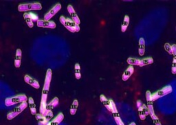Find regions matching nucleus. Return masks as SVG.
Listing matches in <instances>:
<instances>
[{"instance_id":"f257e3e1","label":"nucleus","mask_w":176,"mask_h":125,"mask_svg":"<svg viewBox=\"0 0 176 125\" xmlns=\"http://www.w3.org/2000/svg\"><path fill=\"white\" fill-rule=\"evenodd\" d=\"M52 71L51 70V69H48V70H47L46 75H45L44 88H43L42 91V101L43 102H47V93H48L49 89H50V85L51 83V80H52Z\"/></svg>"},{"instance_id":"f03ea898","label":"nucleus","mask_w":176,"mask_h":125,"mask_svg":"<svg viewBox=\"0 0 176 125\" xmlns=\"http://www.w3.org/2000/svg\"><path fill=\"white\" fill-rule=\"evenodd\" d=\"M59 20H60V22L61 23V24H63L66 28V29L68 30L70 32H72V33L78 32L80 31L79 26L76 24L71 19L65 18L63 16H61Z\"/></svg>"},{"instance_id":"7ed1b4c3","label":"nucleus","mask_w":176,"mask_h":125,"mask_svg":"<svg viewBox=\"0 0 176 125\" xmlns=\"http://www.w3.org/2000/svg\"><path fill=\"white\" fill-rule=\"evenodd\" d=\"M28 100V98H27L26 95H17V96L11 97V98H6L5 100V105L7 107H11L15 104H18V103H22L24 102H26Z\"/></svg>"},{"instance_id":"20e7f679","label":"nucleus","mask_w":176,"mask_h":125,"mask_svg":"<svg viewBox=\"0 0 176 125\" xmlns=\"http://www.w3.org/2000/svg\"><path fill=\"white\" fill-rule=\"evenodd\" d=\"M42 9V6L40 3H30V4H20L18 6L19 12H27L29 11H39Z\"/></svg>"},{"instance_id":"39448f33","label":"nucleus","mask_w":176,"mask_h":125,"mask_svg":"<svg viewBox=\"0 0 176 125\" xmlns=\"http://www.w3.org/2000/svg\"><path fill=\"white\" fill-rule=\"evenodd\" d=\"M27 107H28L27 102H24V103H22L20 105H19V106H18L17 107H16L15 109L13 111H11V112L8 113L7 119L9 120H13V118L17 117L19 113H21V112H22V111H24L25 109L27 108Z\"/></svg>"},{"instance_id":"423d86ee","label":"nucleus","mask_w":176,"mask_h":125,"mask_svg":"<svg viewBox=\"0 0 176 125\" xmlns=\"http://www.w3.org/2000/svg\"><path fill=\"white\" fill-rule=\"evenodd\" d=\"M173 89L171 86H167L165 88H162V89L159 90V91H156V93H152L151 97H152V100L153 101H155V100H158V98H161V97H163L166 95L169 94V93H171Z\"/></svg>"},{"instance_id":"0eeeda50","label":"nucleus","mask_w":176,"mask_h":125,"mask_svg":"<svg viewBox=\"0 0 176 125\" xmlns=\"http://www.w3.org/2000/svg\"><path fill=\"white\" fill-rule=\"evenodd\" d=\"M152 93H151L149 91H147L146 92V99H147V107L149 109V116H152L154 115H155V112H154V101L152 100V97H151Z\"/></svg>"},{"instance_id":"6e6552de","label":"nucleus","mask_w":176,"mask_h":125,"mask_svg":"<svg viewBox=\"0 0 176 125\" xmlns=\"http://www.w3.org/2000/svg\"><path fill=\"white\" fill-rule=\"evenodd\" d=\"M61 9V5L60 4H56L52 9L49 11L48 13H46L44 16V20L45 21H50L54 16L57 14V13L59 12L60 10Z\"/></svg>"},{"instance_id":"1a4fd4ad","label":"nucleus","mask_w":176,"mask_h":125,"mask_svg":"<svg viewBox=\"0 0 176 125\" xmlns=\"http://www.w3.org/2000/svg\"><path fill=\"white\" fill-rule=\"evenodd\" d=\"M37 26L39 28H45L55 29L56 28V24L52 21H45L39 19L37 22Z\"/></svg>"},{"instance_id":"9d476101","label":"nucleus","mask_w":176,"mask_h":125,"mask_svg":"<svg viewBox=\"0 0 176 125\" xmlns=\"http://www.w3.org/2000/svg\"><path fill=\"white\" fill-rule=\"evenodd\" d=\"M67 11H68L69 14H70V16H71L72 20L76 24L79 26V24H80V19H79V17H78V16L77 15L76 13L75 10L73 8V6H72V5H69V6H67Z\"/></svg>"},{"instance_id":"9b49d317","label":"nucleus","mask_w":176,"mask_h":125,"mask_svg":"<svg viewBox=\"0 0 176 125\" xmlns=\"http://www.w3.org/2000/svg\"><path fill=\"white\" fill-rule=\"evenodd\" d=\"M24 80L26 83H28V85L32 86V88L34 89H39L40 88V85H39V83L35 79H34L33 78H32L31 76H30L29 75L26 74L24 76Z\"/></svg>"},{"instance_id":"f8f14e48","label":"nucleus","mask_w":176,"mask_h":125,"mask_svg":"<svg viewBox=\"0 0 176 125\" xmlns=\"http://www.w3.org/2000/svg\"><path fill=\"white\" fill-rule=\"evenodd\" d=\"M134 68L132 65H130V66L128 67V68L124 72L123 76H122V79H123V81H127L130 78V76L134 74Z\"/></svg>"},{"instance_id":"ddd939ff","label":"nucleus","mask_w":176,"mask_h":125,"mask_svg":"<svg viewBox=\"0 0 176 125\" xmlns=\"http://www.w3.org/2000/svg\"><path fill=\"white\" fill-rule=\"evenodd\" d=\"M63 119L64 115L62 113H60L54 118V120H52V121L49 122V123L47 125H59L63 120Z\"/></svg>"},{"instance_id":"4468645a","label":"nucleus","mask_w":176,"mask_h":125,"mask_svg":"<svg viewBox=\"0 0 176 125\" xmlns=\"http://www.w3.org/2000/svg\"><path fill=\"white\" fill-rule=\"evenodd\" d=\"M21 57H22V52L20 49H17L16 51V56L15 60V66L17 68H19L21 66Z\"/></svg>"},{"instance_id":"2eb2a0df","label":"nucleus","mask_w":176,"mask_h":125,"mask_svg":"<svg viewBox=\"0 0 176 125\" xmlns=\"http://www.w3.org/2000/svg\"><path fill=\"white\" fill-rule=\"evenodd\" d=\"M100 100H101V103H103V105L106 107L107 109L109 111H110V112H111L110 100H108L104 95H101V96H100Z\"/></svg>"},{"instance_id":"dca6fc26","label":"nucleus","mask_w":176,"mask_h":125,"mask_svg":"<svg viewBox=\"0 0 176 125\" xmlns=\"http://www.w3.org/2000/svg\"><path fill=\"white\" fill-rule=\"evenodd\" d=\"M36 119L38 120V124H39V125H47L49 123L48 120H47L45 116L40 114V113L36 114Z\"/></svg>"},{"instance_id":"f3484780","label":"nucleus","mask_w":176,"mask_h":125,"mask_svg":"<svg viewBox=\"0 0 176 125\" xmlns=\"http://www.w3.org/2000/svg\"><path fill=\"white\" fill-rule=\"evenodd\" d=\"M145 52V41H144V38H140L139 39V54L142 56L144 54Z\"/></svg>"},{"instance_id":"a211bd4d","label":"nucleus","mask_w":176,"mask_h":125,"mask_svg":"<svg viewBox=\"0 0 176 125\" xmlns=\"http://www.w3.org/2000/svg\"><path fill=\"white\" fill-rule=\"evenodd\" d=\"M59 98L57 97H55L52 101L50 102L49 104L47 105V110H50V111H52V109H53L54 108H55L56 107H57L59 105Z\"/></svg>"},{"instance_id":"6ab92c4d","label":"nucleus","mask_w":176,"mask_h":125,"mask_svg":"<svg viewBox=\"0 0 176 125\" xmlns=\"http://www.w3.org/2000/svg\"><path fill=\"white\" fill-rule=\"evenodd\" d=\"M153 63H154V59H153V58H151V57H147V58H144L143 59H141V60L140 61L139 66L140 67L145 66V65L152 64Z\"/></svg>"},{"instance_id":"aec40b11","label":"nucleus","mask_w":176,"mask_h":125,"mask_svg":"<svg viewBox=\"0 0 176 125\" xmlns=\"http://www.w3.org/2000/svg\"><path fill=\"white\" fill-rule=\"evenodd\" d=\"M28 104L30 107V112L32 115H36L37 114V109H36V106L34 104V100L32 98H28Z\"/></svg>"},{"instance_id":"412c9836","label":"nucleus","mask_w":176,"mask_h":125,"mask_svg":"<svg viewBox=\"0 0 176 125\" xmlns=\"http://www.w3.org/2000/svg\"><path fill=\"white\" fill-rule=\"evenodd\" d=\"M129 17L128 15L125 16L124 20H123V24H122L121 26V31L123 32H125L127 29L128 26H129Z\"/></svg>"},{"instance_id":"4be33fe9","label":"nucleus","mask_w":176,"mask_h":125,"mask_svg":"<svg viewBox=\"0 0 176 125\" xmlns=\"http://www.w3.org/2000/svg\"><path fill=\"white\" fill-rule=\"evenodd\" d=\"M78 107V102L77 100H74L72 103L71 107H70V114L74 116L75 115V113H76L77 111V108Z\"/></svg>"},{"instance_id":"5701e85b","label":"nucleus","mask_w":176,"mask_h":125,"mask_svg":"<svg viewBox=\"0 0 176 125\" xmlns=\"http://www.w3.org/2000/svg\"><path fill=\"white\" fill-rule=\"evenodd\" d=\"M74 74L75 77L77 80H79L81 78V74H80V66L78 63H76L74 65Z\"/></svg>"},{"instance_id":"b1692460","label":"nucleus","mask_w":176,"mask_h":125,"mask_svg":"<svg viewBox=\"0 0 176 125\" xmlns=\"http://www.w3.org/2000/svg\"><path fill=\"white\" fill-rule=\"evenodd\" d=\"M24 19H25V20H26V24H27V25L28 26V27L30 28H33L34 23H33V21H32V19H31L30 18L28 13H24Z\"/></svg>"},{"instance_id":"393cba45","label":"nucleus","mask_w":176,"mask_h":125,"mask_svg":"<svg viewBox=\"0 0 176 125\" xmlns=\"http://www.w3.org/2000/svg\"><path fill=\"white\" fill-rule=\"evenodd\" d=\"M112 114H113V118H114L115 121H116V123L117 124V125H125L123 120H121V116H120L119 113H118V111H117V112L113 113Z\"/></svg>"},{"instance_id":"a878e982","label":"nucleus","mask_w":176,"mask_h":125,"mask_svg":"<svg viewBox=\"0 0 176 125\" xmlns=\"http://www.w3.org/2000/svg\"><path fill=\"white\" fill-rule=\"evenodd\" d=\"M47 102H43L41 101V105H40V108H39V112L40 114L44 115L45 113V111H47Z\"/></svg>"},{"instance_id":"bb28decb","label":"nucleus","mask_w":176,"mask_h":125,"mask_svg":"<svg viewBox=\"0 0 176 125\" xmlns=\"http://www.w3.org/2000/svg\"><path fill=\"white\" fill-rule=\"evenodd\" d=\"M139 59H135V58H129L127 59V63L130 65H138L140 64Z\"/></svg>"},{"instance_id":"cd10ccee","label":"nucleus","mask_w":176,"mask_h":125,"mask_svg":"<svg viewBox=\"0 0 176 125\" xmlns=\"http://www.w3.org/2000/svg\"><path fill=\"white\" fill-rule=\"evenodd\" d=\"M43 116H45L48 120H50L52 118V117H53V112H52V111H50V110H47V111H45V113H44Z\"/></svg>"},{"instance_id":"c85d7f7f","label":"nucleus","mask_w":176,"mask_h":125,"mask_svg":"<svg viewBox=\"0 0 176 125\" xmlns=\"http://www.w3.org/2000/svg\"><path fill=\"white\" fill-rule=\"evenodd\" d=\"M138 115L140 118V120H144L146 118V114L144 113V111H143V110L142 109V108H138Z\"/></svg>"},{"instance_id":"c756f323","label":"nucleus","mask_w":176,"mask_h":125,"mask_svg":"<svg viewBox=\"0 0 176 125\" xmlns=\"http://www.w3.org/2000/svg\"><path fill=\"white\" fill-rule=\"evenodd\" d=\"M28 14H29L30 18V19H32V21H33V23L34 22H37V21L39 20V17H38L37 14H34V13H29Z\"/></svg>"},{"instance_id":"7c9ffc66","label":"nucleus","mask_w":176,"mask_h":125,"mask_svg":"<svg viewBox=\"0 0 176 125\" xmlns=\"http://www.w3.org/2000/svg\"><path fill=\"white\" fill-rule=\"evenodd\" d=\"M151 119L153 120V121H154V123L155 125H162V124H161L160 121L158 117L156 115H154V116H151Z\"/></svg>"},{"instance_id":"2f4dec72","label":"nucleus","mask_w":176,"mask_h":125,"mask_svg":"<svg viewBox=\"0 0 176 125\" xmlns=\"http://www.w3.org/2000/svg\"><path fill=\"white\" fill-rule=\"evenodd\" d=\"M164 49L169 54H171L173 55V52H172V48H171V45L169 43H167L164 44Z\"/></svg>"},{"instance_id":"473e14b6","label":"nucleus","mask_w":176,"mask_h":125,"mask_svg":"<svg viewBox=\"0 0 176 125\" xmlns=\"http://www.w3.org/2000/svg\"><path fill=\"white\" fill-rule=\"evenodd\" d=\"M171 72H172L173 74H176V56L174 57L173 61Z\"/></svg>"},{"instance_id":"72a5a7b5","label":"nucleus","mask_w":176,"mask_h":125,"mask_svg":"<svg viewBox=\"0 0 176 125\" xmlns=\"http://www.w3.org/2000/svg\"><path fill=\"white\" fill-rule=\"evenodd\" d=\"M110 103H111V113H115L117 112L118 110L117 108H116V104L114 103V102L112 100H110Z\"/></svg>"},{"instance_id":"f704fd0d","label":"nucleus","mask_w":176,"mask_h":125,"mask_svg":"<svg viewBox=\"0 0 176 125\" xmlns=\"http://www.w3.org/2000/svg\"><path fill=\"white\" fill-rule=\"evenodd\" d=\"M141 108H142L143 111H144V113L146 114V116H148V115H149V109H148V107H147V105H145L144 104H142V107H141Z\"/></svg>"},{"instance_id":"c9c22d12","label":"nucleus","mask_w":176,"mask_h":125,"mask_svg":"<svg viewBox=\"0 0 176 125\" xmlns=\"http://www.w3.org/2000/svg\"><path fill=\"white\" fill-rule=\"evenodd\" d=\"M171 48H172V52H173V55L176 56V45H171Z\"/></svg>"},{"instance_id":"e433bc0d","label":"nucleus","mask_w":176,"mask_h":125,"mask_svg":"<svg viewBox=\"0 0 176 125\" xmlns=\"http://www.w3.org/2000/svg\"><path fill=\"white\" fill-rule=\"evenodd\" d=\"M142 104H143V103H142V101H141V100H137V102H136V105H137L138 109V108H140L141 107H142Z\"/></svg>"},{"instance_id":"4c0bfd02","label":"nucleus","mask_w":176,"mask_h":125,"mask_svg":"<svg viewBox=\"0 0 176 125\" xmlns=\"http://www.w3.org/2000/svg\"><path fill=\"white\" fill-rule=\"evenodd\" d=\"M129 125H136V123H135V122H131V123H130Z\"/></svg>"}]
</instances>
